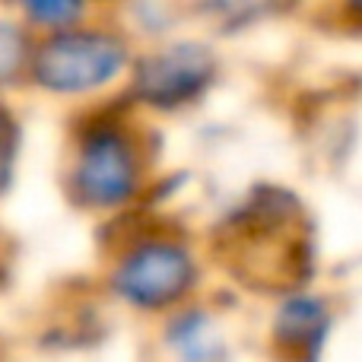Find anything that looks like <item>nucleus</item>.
Segmentation results:
<instances>
[{"instance_id": "obj_3", "label": "nucleus", "mask_w": 362, "mask_h": 362, "mask_svg": "<svg viewBox=\"0 0 362 362\" xmlns=\"http://www.w3.org/2000/svg\"><path fill=\"white\" fill-rule=\"evenodd\" d=\"M191 257L187 251L165 242H153L137 248L118 270V289L144 308H156L165 302H175L191 286Z\"/></svg>"}, {"instance_id": "obj_4", "label": "nucleus", "mask_w": 362, "mask_h": 362, "mask_svg": "<svg viewBox=\"0 0 362 362\" xmlns=\"http://www.w3.org/2000/svg\"><path fill=\"white\" fill-rule=\"evenodd\" d=\"M206 80H210V54L194 45H181L140 64L137 89L156 105H178L185 99H194Z\"/></svg>"}, {"instance_id": "obj_6", "label": "nucleus", "mask_w": 362, "mask_h": 362, "mask_svg": "<svg viewBox=\"0 0 362 362\" xmlns=\"http://www.w3.org/2000/svg\"><path fill=\"white\" fill-rule=\"evenodd\" d=\"M13 159H16V121L6 108H0V191L10 185Z\"/></svg>"}, {"instance_id": "obj_5", "label": "nucleus", "mask_w": 362, "mask_h": 362, "mask_svg": "<svg viewBox=\"0 0 362 362\" xmlns=\"http://www.w3.org/2000/svg\"><path fill=\"white\" fill-rule=\"evenodd\" d=\"M23 57H25V45L19 29L10 23H0V83H6L16 74Z\"/></svg>"}, {"instance_id": "obj_7", "label": "nucleus", "mask_w": 362, "mask_h": 362, "mask_svg": "<svg viewBox=\"0 0 362 362\" xmlns=\"http://www.w3.org/2000/svg\"><path fill=\"white\" fill-rule=\"evenodd\" d=\"M29 13L35 19H45V23H67L80 13V6H67V4H57V6H29Z\"/></svg>"}, {"instance_id": "obj_1", "label": "nucleus", "mask_w": 362, "mask_h": 362, "mask_svg": "<svg viewBox=\"0 0 362 362\" xmlns=\"http://www.w3.org/2000/svg\"><path fill=\"white\" fill-rule=\"evenodd\" d=\"M124 42L105 32H61L35 54L32 74L54 93H86L124 67Z\"/></svg>"}, {"instance_id": "obj_2", "label": "nucleus", "mask_w": 362, "mask_h": 362, "mask_svg": "<svg viewBox=\"0 0 362 362\" xmlns=\"http://www.w3.org/2000/svg\"><path fill=\"white\" fill-rule=\"evenodd\" d=\"M76 187L95 206H115L137 187V156L121 131H93L76 159Z\"/></svg>"}]
</instances>
